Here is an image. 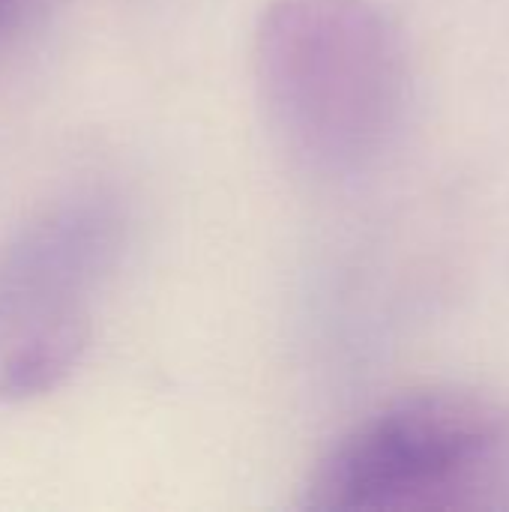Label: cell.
Instances as JSON below:
<instances>
[{
    "mask_svg": "<svg viewBox=\"0 0 509 512\" xmlns=\"http://www.w3.org/2000/svg\"><path fill=\"white\" fill-rule=\"evenodd\" d=\"M270 129L321 177L369 168L408 108L405 42L372 0H273L255 30Z\"/></svg>",
    "mask_w": 509,
    "mask_h": 512,
    "instance_id": "cell-1",
    "label": "cell"
},
{
    "mask_svg": "<svg viewBox=\"0 0 509 512\" xmlns=\"http://www.w3.org/2000/svg\"><path fill=\"white\" fill-rule=\"evenodd\" d=\"M15 18H18V15H15V12H12V9H9L3 0H0V33H6V30L15 24Z\"/></svg>",
    "mask_w": 509,
    "mask_h": 512,
    "instance_id": "cell-4",
    "label": "cell"
},
{
    "mask_svg": "<svg viewBox=\"0 0 509 512\" xmlns=\"http://www.w3.org/2000/svg\"><path fill=\"white\" fill-rule=\"evenodd\" d=\"M15 3H21V6H24V3H27V0H15Z\"/></svg>",
    "mask_w": 509,
    "mask_h": 512,
    "instance_id": "cell-5",
    "label": "cell"
},
{
    "mask_svg": "<svg viewBox=\"0 0 509 512\" xmlns=\"http://www.w3.org/2000/svg\"><path fill=\"white\" fill-rule=\"evenodd\" d=\"M123 243V216L102 195L60 201L0 249V399L60 387L81 363L93 300Z\"/></svg>",
    "mask_w": 509,
    "mask_h": 512,
    "instance_id": "cell-2",
    "label": "cell"
},
{
    "mask_svg": "<svg viewBox=\"0 0 509 512\" xmlns=\"http://www.w3.org/2000/svg\"><path fill=\"white\" fill-rule=\"evenodd\" d=\"M504 417L483 399L426 390L360 420L315 465L306 510L396 512L456 507L504 447Z\"/></svg>",
    "mask_w": 509,
    "mask_h": 512,
    "instance_id": "cell-3",
    "label": "cell"
}]
</instances>
